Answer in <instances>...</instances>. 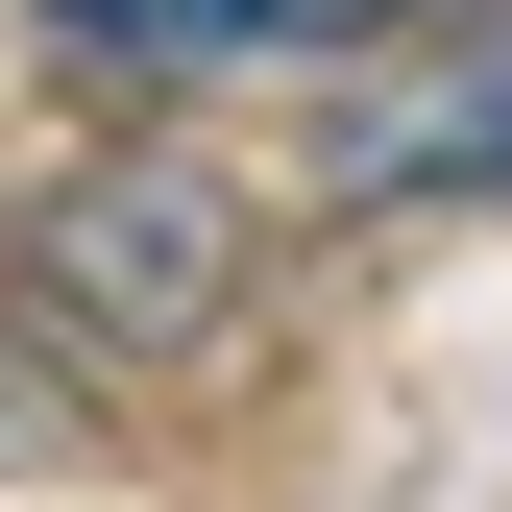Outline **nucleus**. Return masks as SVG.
Returning <instances> with one entry per match:
<instances>
[{"instance_id":"obj_1","label":"nucleus","mask_w":512,"mask_h":512,"mask_svg":"<svg viewBox=\"0 0 512 512\" xmlns=\"http://www.w3.org/2000/svg\"><path fill=\"white\" fill-rule=\"evenodd\" d=\"M25 317H49L74 366H171V342H220V317H244V196H220L196 147H98L74 196L25 220Z\"/></svg>"},{"instance_id":"obj_2","label":"nucleus","mask_w":512,"mask_h":512,"mask_svg":"<svg viewBox=\"0 0 512 512\" xmlns=\"http://www.w3.org/2000/svg\"><path fill=\"white\" fill-rule=\"evenodd\" d=\"M342 196H512V25H439L391 98H342Z\"/></svg>"},{"instance_id":"obj_3","label":"nucleus","mask_w":512,"mask_h":512,"mask_svg":"<svg viewBox=\"0 0 512 512\" xmlns=\"http://www.w3.org/2000/svg\"><path fill=\"white\" fill-rule=\"evenodd\" d=\"M391 25L439 0H49V49H98V74H342Z\"/></svg>"}]
</instances>
